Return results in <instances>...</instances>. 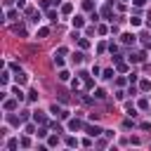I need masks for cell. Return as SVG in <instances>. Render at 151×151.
Returning a JSON list of instances; mask_svg holds the SVG:
<instances>
[{"instance_id": "cell-3", "label": "cell", "mask_w": 151, "mask_h": 151, "mask_svg": "<svg viewBox=\"0 0 151 151\" xmlns=\"http://www.w3.org/2000/svg\"><path fill=\"white\" fill-rule=\"evenodd\" d=\"M17 85H24V83H28V73H24V71H17Z\"/></svg>"}, {"instance_id": "cell-10", "label": "cell", "mask_w": 151, "mask_h": 151, "mask_svg": "<svg viewBox=\"0 0 151 151\" xmlns=\"http://www.w3.org/2000/svg\"><path fill=\"white\" fill-rule=\"evenodd\" d=\"M47 146H59V132L52 135V137H47Z\"/></svg>"}, {"instance_id": "cell-4", "label": "cell", "mask_w": 151, "mask_h": 151, "mask_svg": "<svg viewBox=\"0 0 151 151\" xmlns=\"http://www.w3.org/2000/svg\"><path fill=\"white\" fill-rule=\"evenodd\" d=\"M80 127H83V123H80L78 118H71V123H69V130H71V132H78Z\"/></svg>"}, {"instance_id": "cell-6", "label": "cell", "mask_w": 151, "mask_h": 151, "mask_svg": "<svg viewBox=\"0 0 151 151\" xmlns=\"http://www.w3.org/2000/svg\"><path fill=\"white\" fill-rule=\"evenodd\" d=\"M135 38H137L135 33H123V35H121V43H125V45H130V43H135Z\"/></svg>"}, {"instance_id": "cell-31", "label": "cell", "mask_w": 151, "mask_h": 151, "mask_svg": "<svg viewBox=\"0 0 151 151\" xmlns=\"http://www.w3.org/2000/svg\"><path fill=\"white\" fill-rule=\"evenodd\" d=\"M139 87L146 92V90H151V83H149V80H142V85H139Z\"/></svg>"}, {"instance_id": "cell-21", "label": "cell", "mask_w": 151, "mask_h": 151, "mask_svg": "<svg viewBox=\"0 0 151 151\" xmlns=\"http://www.w3.org/2000/svg\"><path fill=\"white\" fill-rule=\"evenodd\" d=\"M102 14H104L106 19H111V17H113V12H111V7H102Z\"/></svg>"}, {"instance_id": "cell-2", "label": "cell", "mask_w": 151, "mask_h": 151, "mask_svg": "<svg viewBox=\"0 0 151 151\" xmlns=\"http://www.w3.org/2000/svg\"><path fill=\"white\" fill-rule=\"evenodd\" d=\"M102 132H104V130H102L99 125H87V135H90V137H99Z\"/></svg>"}, {"instance_id": "cell-9", "label": "cell", "mask_w": 151, "mask_h": 151, "mask_svg": "<svg viewBox=\"0 0 151 151\" xmlns=\"http://www.w3.org/2000/svg\"><path fill=\"white\" fill-rule=\"evenodd\" d=\"M47 35H50V28L47 26H40V28L35 31V38H47Z\"/></svg>"}, {"instance_id": "cell-18", "label": "cell", "mask_w": 151, "mask_h": 151, "mask_svg": "<svg viewBox=\"0 0 151 151\" xmlns=\"http://www.w3.org/2000/svg\"><path fill=\"white\" fill-rule=\"evenodd\" d=\"M17 146H19V139H10V142H7V149H10V151H14Z\"/></svg>"}, {"instance_id": "cell-15", "label": "cell", "mask_w": 151, "mask_h": 151, "mask_svg": "<svg viewBox=\"0 0 151 151\" xmlns=\"http://www.w3.org/2000/svg\"><path fill=\"white\" fill-rule=\"evenodd\" d=\"M71 62H76V64H80V62H83V52H76V54L71 57Z\"/></svg>"}, {"instance_id": "cell-28", "label": "cell", "mask_w": 151, "mask_h": 151, "mask_svg": "<svg viewBox=\"0 0 151 151\" xmlns=\"http://www.w3.org/2000/svg\"><path fill=\"white\" fill-rule=\"evenodd\" d=\"M52 130H54V132H59V135H62V132H64V127H62L59 123H52Z\"/></svg>"}, {"instance_id": "cell-17", "label": "cell", "mask_w": 151, "mask_h": 151, "mask_svg": "<svg viewBox=\"0 0 151 151\" xmlns=\"http://www.w3.org/2000/svg\"><path fill=\"white\" fill-rule=\"evenodd\" d=\"M130 24L137 28V26H142V19H139V17H130Z\"/></svg>"}, {"instance_id": "cell-22", "label": "cell", "mask_w": 151, "mask_h": 151, "mask_svg": "<svg viewBox=\"0 0 151 151\" xmlns=\"http://www.w3.org/2000/svg\"><path fill=\"white\" fill-rule=\"evenodd\" d=\"M50 111H52V113H57V116H59V113H62V106H59V104H52V106H50Z\"/></svg>"}, {"instance_id": "cell-36", "label": "cell", "mask_w": 151, "mask_h": 151, "mask_svg": "<svg viewBox=\"0 0 151 151\" xmlns=\"http://www.w3.org/2000/svg\"><path fill=\"white\" fill-rule=\"evenodd\" d=\"M17 7L21 10V7H26V0H17Z\"/></svg>"}, {"instance_id": "cell-33", "label": "cell", "mask_w": 151, "mask_h": 151, "mask_svg": "<svg viewBox=\"0 0 151 151\" xmlns=\"http://www.w3.org/2000/svg\"><path fill=\"white\" fill-rule=\"evenodd\" d=\"M35 135H38V137H47V130H45V127H40V130L35 132Z\"/></svg>"}, {"instance_id": "cell-16", "label": "cell", "mask_w": 151, "mask_h": 151, "mask_svg": "<svg viewBox=\"0 0 151 151\" xmlns=\"http://www.w3.org/2000/svg\"><path fill=\"white\" fill-rule=\"evenodd\" d=\"M17 14H19V7H17V10H10V12H7V19H10V21H14Z\"/></svg>"}, {"instance_id": "cell-20", "label": "cell", "mask_w": 151, "mask_h": 151, "mask_svg": "<svg viewBox=\"0 0 151 151\" xmlns=\"http://www.w3.org/2000/svg\"><path fill=\"white\" fill-rule=\"evenodd\" d=\"M104 97H106V92H104V90H102V87H99V90H97V92H94V99H104Z\"/></svg>"}, {"instance_id": "cell-14", "label": "cell", "mask_w": 151, "mask_h": 151, "mask_svg": "<svg viewBox=\"0 0 151 151\" xmlns=\"http://www.w3.org/2000/svg\"><path fill=\"white\" fill-rule=\"evenodd\" d=\"M38 97H40L38 90H31V92H28V102H38Z\"/></svg>"}, {"instance_id": "cell-24", "label": "cell", "mask_w": 151, "mask_h": 151, "mask_svg": "<svg viewBox=\"0 0 151 151\" xmlns=\"http://www.w3.org/2000/svg\"><path fill=\"white\" fill-rule=\"evenodd\" d=\"M14 33H17V35H26V28H24V26H14Z\"/></svg>"}, {"instance_id": "cell-37", "label": "cell", "mask_w": 151, "mask_h": 151, "mask_svg": "<svg viewBox=\"0 0 151 151\" xmlns=\"http://www.w3.org/2000/svg\"><path fill=\"white\" fill-rule=\"evenodd\" d=\"M146 3V0H135V5H144Z\"/></svg>"}, {"instance_id": "cell-27", "label": "cell", "mask_w": 151, "mask_h": 151, "mask_svg": "<svg viewBox=\"0 0 151 151\" xmlns=\"http://www.w3.org/2000/svg\"><path fill=\"white\" fill-rule=\"evenodd\" d=\"M0 78H3V83L7 85V83H10V71H3V76H0Z\"/></svg>"}, {"instance_id": "cell-11", "label": "cell", "mask_w": 151, "mask_h": 151, "mask_svg": "<svg viewBox=\"0 0 151 151\" xmlns=\"http://www.w3.org/2000/svg\"><path fill=\"white\" fill-rule=\"evenodd\" d=\"M17 102H19L17 97H14V99H7V102H5V111H12V109L17 106Z\"/></svg>"}, {"instance_id": "cell-34", "label": "cell", "mask_w": 151, "mask_h": 151, "mask_svg": "<svg viewBox=\"0 0 151 151\" xmlns=\"http://www.w3.org/2000/svg\"><path fill=\"white\" fill-rule=\"evenodd\" d=\"M21 146H24V149H28V146H31V139H28V137H24V139H21Z\"/></svg>"}, {"instance_id": "cell-26", "label": "cell", "mask_w": 151, "mask_h": 151, "mask_svg": "<svg viewBox=\"0 0 151 151\" xmlns=\"http://www.w3.org/2000/svg\"><path fill=\"white\" fill-rule=\"evenodd\" d=\"M104 137L106 139H113V137H116V132H113V130H104Z\"/></svg>"}, {"instance_id": "cell-32", "label": "cell", "mask_w": 151, "mask_h": 151, "mask_svg": "<svg viewBox=\"0 0 151 151\" xmlns=\"http://www.w3.org/2000/svg\"><path fill=\"white\" fill-rule=\"evenodd\" d=\"M69 113H71V111H66V109H62V113H59V118H62V121H66V118H69Z\"/></svg>"}, {"instance_id": "cell-13", "label": "cell", "mask_w": 151, "mask_h": 151, "mask_svg": "<svg viewBox=\"0 0 151 151\" xmlns=\"http://www.w3.org/2000/svg\"><path fill=\"white\" fill-rule=\"evenodd\" d=\"M62 12H64V14H71V12H73V5H71V3H64V5H62Z\"/></svg>"}, {"instance_id": "cell-8", "label": "cell", "mask_w": 151, "mask_h": 151, "mask_svg": "<svg viewBox=\"0 0 151 151\" xmlns=\"http://www.w3.org/2000/svg\"><path fill=\"white\" fill-rule=\"evenodd\" d=\"M12 94H14V97H17L19 102H24V99H26V97H24V92H21V87H19V85H14V87H12Z\"/></svg>"}, {"instance_id": "cell-25", "label": "cell", "mask_w": 151, "mask_h": 151, "mask_svg": "<svg viewBox=\"0 0 151 151\" xmlns=\"http://www.w3.org/2000/svg\"><path fill=\"white\" fill-rule=\"evenodd\" d=\"M78 45H80L83 50H87V47H90V40H85V38H80V40H78Z\"/></svg>"}, {"instance_id": "cell-23", "label": "cell", "mask_w": 151, "mask_h": 151, "mask_svg": "<svg viewBox=\"0 0 151 151\" xmlns=\"http://www.w3.org/2000/svg\"><path fill=\"white\" fill-rule=\"evenodd\" d=\"M113 76H116V73H113L111 69H106V71H104V76H102V78H106V80H111V78H113Z\"/></svg>"}, {"instance_id": "cell-35", "label": "cell", "mask_w": 151, "mask_h": 151, "mask_svg": "<svg viewBox=\"0 0 151 151\" xmlns=\"http://www.w3.org/2000/svg\"><path fill=\"white\" fill-rule=\"evenodd\" d=\"M92 7H94V5L90 3V0H85V3H83V10H92Z\"/></svg>"}, {"instance_id": "cell-19", "label": "cell", "mask_w": 151, "mask_h": 151, "mask_svg": "<svg viewBox=\"0 0 151 151\" xmlns=\"http://www.w3.org/2000/svg\"><path fill=\"white\" fill-rule=\"evenodd\" d=\"M24 132H26V135H35L38 130H35V125H26V127H24Z\"/></svg>"}, {"instance_id": "cell-12", "label": "cell", "mask_w": 151, "mask_h": 151, "mask_svg": "<svg viewBox=\"0 0 151 151\" xmlns=\"http://www.w3.org/2000/svg\"><path fill=\"white\" fill-rule=\"evenodd\" d=\"M130 62H144V52H135L130 57Z\"/></svg>"}, {"instance_id": "cell-7", "label": "cell", "mask_w": 151, "mask_h": 151, "mask_svg": "<svg viewBox=\"0 0 151 151\" xmlns=\"http://www.w3.org/2000/svg\"><path fill=\"white\" fill-rule=\"evenodd\" d=\"M57 78H59V80H62V83H69V80H71V73H69V71H66V69H62V71H59V73H57Z\"/></svg>"}, {"instance_id": "cell-5", "label": "cell", "mask_w": 151, "mask_h": 151, "mask_svg": "<svg viewBox=\"0 0 151 151\" xmlns=\"http://www.w3.org/2000/svg\"><path fill=\"white\" fill-rule=\"evenodd\" d=\"M71 24H73V28H83V26H85V19L78 14V17H73V19H71Z\"/></svg>"}, {"instance_id": "cell-30", "label": "cell", "mask_w": 151, "mask_h": 151, "mask_svg": "<svg viewBox=\"0 0 151 151\" xmlns=\"http://www.w3.org/2000/svg\"><path fill=\"white\" fill-rule=\"evenodd\" d=\"M66 144H69V146H78V139H73V137H66Z\"/></svg>"}, {"instance_id": "cell-29", "label": "cell", "mask_w": 151, "mask_h": 151, "mask_svg": "<svg viewBox=\"0 0 151 151\" xmlns=\"http://www.w3.org/2000/svg\"><path fill=\"white\" fill-rule=\"evenodd\" d=\"M47 17H50V21H57V17H59V14H57L54 10H50V12H47Z\"/></svg>"}, {"instance_id": "cell-1", "label": "cell", "mask_w": 151, "mask_h": 151, "mask_svg": "<svg viewBox=\"0 0 151 151\" xmlns=\"http://www.w3.org/2000/svg\"><path fill=\"white\" fill-rule=\"evenodd\" d=\"M33 121L43 125V123L47 121V118H45V111H40V109H35V111H33Z\"/></svg>"}]
</instances>
